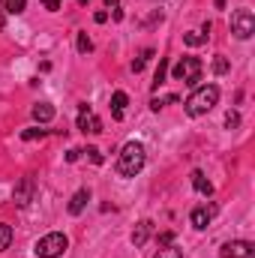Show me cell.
Masks as SVG:
<instances>
[{"mask_svg": "<svg viewBox=\"0 0 255 258\" xmlns=\"http://www.w3.org/2000/svg\"><path fill=\"white\" fill-rule=\"evenodd\" d=\"M33 120H36V123H48V120H54V105H48V102H36V105H33Z\"/></svg>", "mask_w": 255, "mask_h": 258, "instance_id": "obj_12", "label": "cell"}, {"mask_svg": "<svg viewBox=\"0 0 255 258\" xmlns=\"http://www.w3.org/2000/svg\"><path fill=\"white\" fill-rule=\"evenodd\" d=\"M42 6H45L48 12H57V9L63 6V0H42Z\"/></svg>", "mask_w": 255, "mask_h": 258, "instance_id": "obj_26", "label": "cell"}, {"mask_svg": "<svg viewBox=\"0 0 255 258\" xmlns=\"http://www.w3.org/2000/svg\"><path fill=\"white\" fill-rule=\"evenodd\" d=\"M171 240H174V231H162L159 234V246H171Z\"/></svg>", "mask_w": 255, "mask_h": 258, "instance_id": "obj_25", "label": "cell"}, {"mask_svg": "<svg viewBox=\"0 0 255 258\" xmlns=\"http://www.w3.org/2000/svg\"><path fill=\"white\" fill-rule=\"evenodd\" d=\"M150 57H153V51H144L138 60H132V72H141V69L147 66V60H150Z\"/></svg>", "mask_w": 255, "mask_h": 258, "instance_id": "obj_22", "label": "cell"}, {"mask_svg": "<svg viewBox=\"0 0 255 258\" xmlns=\"http://www.w3.org/2000/svg\"><path fill=\"white\" fill-rule=\"evenodd\" d=\"M144 162H147L144 144L129 141V144H123V150H120V156H117V174H120V177H135V174L144 168Z\"/></svg>", "mask_w": 255, "mask_h": 258, "instance_id": "obj_1", "label": "cell"}, {"mask_svg": "<svg viewBox=\"0 0 255 258\" xmlns=\"http://www.w3.org/2000/svg\"><path fill=\"white\" fill-rule=\"evenodd\" d=\"M87 201H90V192H87V189H78V192L69 198V213H72V216H78V213L87 207Z\"/></svg>", "mask_w": 255, "mask_h": 258, "instance_id": "obj_11", "label": "cell"}, {"mask_svg": "<svg viewBox=\"0 0 255 258\" xmlns=\"http://www.w3.org/2000/svg\"><path fill=\"white\" fill-rule=\"evenodd\" d=\"M117 3H120V0H105V6H108V9H117Z\"/></svg>", "mask_w": 255, "mask_h": 258, "instance_id": "obj_29", "label": "cell"}, {"mask_svg": "<svg viewBox=\"0 0 255 258\" xmlns=\"http://www.w3.org/2000/svg\"><path fill=\"white\" fill-rule=\"evenodd\" d=\"M87 156H90V159H93V162H96V165H99V162H102V153H99V150H96V147H87Z\"/></svg>", "mask_w": 255, "mask_h": 258, "instance_id": "obj_27", "label": "cell"}, {"mask_svg": "<svg viewBox=\"0 0 255 258\" xmlns=\"http://www.w3.org/2000/svg\"><path fill=\"white\" fill-rule=\"evenodd\" d=\"M75 45H78V51H81V54H87V51H93V42H90V36H87V33H78V39H75Z\"/></svg>", "mask_w": 255, "mask_h": 258, "instance_id": "obj_18", "label": "cell"}, {"mask_svg": "<svg viewBox=\"0 0 255 258\" xmlns=\"http://www.w3.org/2000/svg\"><path fill=\"white\" fill-rule=\"evenodd\" d=\"M9 243H12V228L6 222H0V252L9 249Z\"/></svg>", "mask_w": 255, "mask_h": 258, "instance_id": "obj_17", "label": "cell"}, {"mask_svg": "<svg viewBox=\"0 0 255 258\" xmlns=\"http://www.w3.org/2000/svg\"><path fill=\"white\" fill-rule=\"evenodd\" d=\"M213 213H216V207H195V210H192V228H198V231H201V228H207V225H210V219H213Z\"/></svg>", "mask_w": 255, "mask_h": 258, "instance_id": "obj_9", "label": "cell"}, {"mask_svg": "<svg viewBox=\"0 0 255 258\" xmlns=\"http://www.w3.org/2000/svg\"><path fill=\"white\" fill-rule=\"evenodd\" d=\"M171 75H174L177 81L195 87V84L201 81V60H198V57H180V60L174 63V69H171Z\"/></svg>", "mask_w": 255, "mask_h": 258, "instance_id": "obj_4", "label": "cell"}, {"mask_svg": "<svg viewBox=\"0 0 255 258\" xmlns=\"http://www.w3.org/2000/svg\"><path fill=\"white\" fill-rule=\"evenodd\" d=\"M192 186L198 189L201 195H213V186H210V180L201 174V171H192Z\"/></svg>", "mask_w": 255, "mask_h": 258, "instance_id": "obj_14", "label": "cell"}, {"mask_svg": "<svg viewBox=\"0 0 255 258\" xmlns=\"http://www.w3.org/2000/svg\"><path fill=\"white\" fill-rule=\"evenodd\" d=\"M183 42H186V45H204V42H207V36H204V33H186V36H183Z\"/></svg>", "mask_w": 255, "mask_h": 258, "instance_id": "obj_21", "label": "cell"}, {"mask_svg": "<svg viewBox=\"0 0 255 258\" xmlns=\"http://www.w3.org/2000/svg\"><path fill=\"white\" fill-rule=\"evenodd\" d=\"M150 219H144V222H138L135 225V231H132V246H144L147 243V237H150Z\"/></svg>", "mask_w": 255, "mask_h": 258, "instance_id": "obj_13", "label": "cell"}, {"mask_svg": "<svg viewBox=\"0 0 255 258\" xmlns=\"http://www.w3.org/2000/svg\"><path fill=\"white\" fill-rule=\"evenodd\" d=\"M153 258H183V252H180L177 246H162V249H159Z\"/></svg>", "mask_w": 255, "mask_h": 258, "instance_id": "obj_19", "label": "cell"}, {"mask_svg": "<svg viewBox=\"0 0 255 258\" xmlns=\"http://www.w3.org/2000/svg\"><path fill=\"white\" fill-rule=\"evenodd\" d=\"M33 195H36V180H33V177H21V180L15 183V189H12V201H15L18 207H27V204L33 201Z\"/></svg>", "mask_w": 255, "mask_h": 258, "instance_id": "obj_6", "label": "cell"}, {"mask_svg": "<svg viewBox=\"0 0 255 258\" xmlns=\"http://www.w3.org/2000/svg\"><path fill=\"white\" fill-rule=\"evenodd\" d=\"M231 33H234L237 39H249L255 33V15L249 9H237V12L231 15Z\"/></svg>", "mask_w": 255, "mask_h": 258, "instance_id": "obj_5", "label": "cell"}, {"mask_svg": "<svg viewBox=\"0 0 255 258\" xmlns=\"http://www.w3.org/2000/svg\"><path fill=\"white\" fill-rule=\"evenodd\" d=\"M165 75H168V60L162 57L159 66H156V75H153V90H159V87L165 84Z\"/></svg>", "mask_w": 255, "mask_h": 258, "instance_id": "obj_15", "label": "cell"}, {"mask_svg": "<svg viewBox=\"0 0 255 258\" xmlns=\"http://www.w3.org/2000/svg\"><path fill=\"white\" fill-rule=\"evenodd\" d=\"M216 102H219V87H216V84L195 87V93L186 99V114H189V117H201V114H207Z\"/></svg>", "mask_w": 255, "mask_h": 258, "instance_id": "obj_2", "label": "cell"}, {"mask_svg": "<svg viewBox=\"0 0 255 258\" xmlns=\"http://www.w3.org/2000/svg\"><path fill=\"white\" fill-rule=\"evenodd\" d=\"M3 9H6L9 15H21V12L27 9V0H3Z\"/></svg>", "mask_w": 255, "mask_h": 258, "instance_id": "obj_16", "label": "cell"}, {"mask_svg": "<svg viewBox=\"0 0 255 258\" xmlns=\"http://www.w3.org/2000/svg\"><path fill=\"white\" fill-rule=\"evenodd\" d=\"M69 249V240H66L63 231H51V234H45V237H39L36 240V255L39 258H60Z\"/></svg>", "mask_w": 255, "mask_h": 258, "instance_id": "obj_3", "label": "cell"}, {"mask_svg": "<svg viewBox=\"0 0 255 258\" xmlns=\"http://www.w3.org/2000/svg\"><path fill=\"white\" fill-rule=\"evenodd\" d=\"M21 138H24V141H33V138H45V129H39V126L24 129V132H21Z\"/></svg>", "mask_w": 255, "mask_h": 258, "instance_id": "obj_20", "label": "cell"}, {"mask_svg": "<svg viewBox=\"0 0 255 258\" xmlns=\"http://www.w3.org/2000/svg\"><path fill=\"white\" fill-rule=\"evenodd\" d=\"M78 129H81L84 135H99V132H102V120H99L87 105H81V108H78Z\"/></svg>", "mask_w": 255, "mask_h": 258, "instance_id": "obj_7", "label": "cell"}, {"mask_svg": "<svg viewBox=\"0 0 255 258\" xmlns=\"http://www.w3.org/2000/svg\"><path fill=\"white\" fill-rule=\"evenodd\" d=\"M93 21H96V24H105V21H108V12H102V9H99V12L93 15Z\"/></svg>", "mask_w": 255, "mask_h": 258, "instance_id": "obj_28", "label": "cell"}, {"mask_svg": "<svg viewBox=\"0 0 255 258\" xmlns=\"http://www.w3.org/2000/svg\"><path fill=\"white\" fill-rule=\"evenodd\" d=\"M213 72H216V75H225V72H228V60H225V57H216V60H213Z\"/></svg>", "mask_w": 255, "mask_h": 258, "instance_id": "obj_23", "label": "cell"}, {"mask_svg": "<svg viewBox=\"0 0 255 258\" xmlns=\"http://www.w3.org/2000/svg\"><path fill=\"white\" fill-rule=\"evenodd\" d=\"M126 105H129V96L123 93V90H117V93L111 96V117H114V120H123Z\"/></svg>", "mask_w": 255, "mask_h": 258, "instance_id": "obj_10", "label": "cell"}, {"mask_svg": "<svg viewBox=\"0 0 255 258\" xmlns=\"http://www.w3.org/2000/svg\"><path fill=\"white\" fill-rule=\"evenodd\" d=\"M225 126L228 129L240 126V114H237V111H228V114H225Z\"/></svg>", "mask_w": 255, "mask_h": 258, "instance_id": "obj_24", "label": "cell"}, {"mask_svg": "<svg viewBox=\"0 0 255 258\" xmlns=\"http://www.w3.org/2000/svg\"><path fill=\"white\" fill-rule=\"evenodd\" d=\"M3 12H6V9H3V3H0V30H3Z\"/></svg>", "mask_w": 255, "mask_h": 258, "instance_id": "obj_30", "label": "cell"}, {"mask_svg": "<svg viewBox=\"0 0 255 258\" xmlns=\"http://www.w3.org/2000/svg\"><path fill=\"white\" fill-rule=\"evenodd\" d=\"M222 258H252V243L249 240H228L219 249Z\"/></svg>", "mask_w": 255, "mask_h": 258, "instance_id": "obj_8", "label": "cell"}, {"mask_svg": "<svg viewBox=\"0 0 255 258\" xmlns=\"http://www.w3.org/2000/svg\"><path fill=\"white\" fill-rule=\"evenodd\" d=\"M78 3H81V6H87V3H90V0H78Z\"/></svg>", "mask_w": 255, "mask_h": 258, "instance_id": "obj_31", "label": "cell"}]
</instances>
